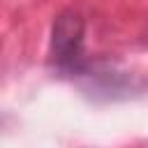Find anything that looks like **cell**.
<instances>
[{
	"label": "cell",
	"mask_w": 148,
	"mask_h": 148,
	"mask_svg": "<svg viewBox=\"0 0 148 148\" xmlns=\"http://www.w3.org/2000/svg\"><path fill=\"white\" fill-rule=\"evenodd\" d=\"M81 35H83V23L76 14L60 16L53 30V53L58 62H69L76 58L79 46H81Z\"/></svg>",
	"instance_id": "6da1fadb"
}]
</instances>
